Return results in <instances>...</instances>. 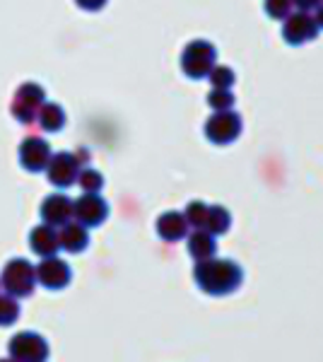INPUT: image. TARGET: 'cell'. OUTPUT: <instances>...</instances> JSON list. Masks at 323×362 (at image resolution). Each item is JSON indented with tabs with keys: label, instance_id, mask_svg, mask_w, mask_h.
I'll return each mask as SVG.
<instances>
[{
	"label": "cell",
	"instance_id": "obj_16",
	"mask_svg": "<svg viewBox=\"0 0 323 362\" xmlns=\"http://www.w3.org/2000/svg\"><path fill=\"white\" fill-rule=\"evenodd\" d=\"M20 319V305L13 295H0V326H13Z\"/></svg>",
	"mask_w": 323,
	"mask_h": 362
},
{
	"label": "cell",
	"instance_id": "obj_6",
	"mask_svg": "<svg viewBox=\"0 0 323 362\" xmlns=\"http://www.w3.org/2000/svg\"><path fill=\"white\" fill-rule=\"evenodd\" d=\"M283 39L290 46H302L309 44L319 37V25H316V17H311L309 13H292L287 20H283Z\"/></svg>",
	"mask_w": 323,
	"mask_h": 362
},
{
	"label": "cell",
	"instance_id": "obj_10",
	"mask_svg": "<svg viewBox=\"0 0 323 362\" xmlns=\"http://www.w3.org/2000/svg\"><path fill=\"white\" fill-rule=\"evenodd\" d=\"M41 215L49 225H66L73 215V201L68 196H51L46 198L44 208H41Z\"/></svg>",
	"mask_w": 323,
	"mask_h": 362
},
{
	"label": "cell",
	"instance_id": "obj_12",
	"mask_svg": "<svg viewBox=\"0 0 323 362\" xmlns=\"http://www.w3.org/2000/svg\"><path fill=\"white\" fill-rule=\"evenodd\" d=\"M58 244L70 254H78L90 244V235L82 225H63V230L58 232Z\"/></svg>",
	"mask_w": 323,
	"mask_h": 362
},
{
	"label": "cell",
	"instance_id": "obj_5",
	"mask_svg": "<svg viewBox=\"0 0 323 362\" xmlns=\"http://www.w3.org/2000/svg\"><path fill=\"white\" fill-rule=\"evenodd\" d=\"M242 116L237 112H215L205 124V136L215 145H229L242 136Z\"/></svg>",
	"mask_w": 323,
	"mask_h": 362
},
{
	"label": "cell",
	"instance_id": "obj_23",
	"mask_svg": "<svg viewBox=\"0 0 323 362\" xmlns=\"http://www.w3.org/2000/svg\"><path fill=\"white\" fill-rule=\"evenodd\" d=\"M80 3L85 5V8H90V10H97V8H102L107 0H80Z\"/></svg>",
	"mask_w": 323,
	"mask_h": 362
},
{
	"label": "cell",
	"instance_id": "obj_7",
	"mask_svg": "<svg viewBox=\"0 0 323 362\" xmlns=\"http://www.w3.org/2000/svg\"><path fill=\"white\" fill-rule=\"evenodd\" d=\"M73 215L78 218V223L82 227H97L107 220L109 206H107V201L99 198L97 194H85L73 203Z\"/></svg>",
	"mask_w": 323,
	"mask_h": 362
},
{
	"label": "cell",
	"instance_id": "obj_19",
	"mask_svg": "<svg viewBox=\"0 0 323 362\" xmlns=\"http://www.w3.org/2000/svg\"><path fill=\"white\" fill-rule=\"evenodd\" d=\"M208 208L210 206H205L203 201H191L189 203V208H186V223L193 225L196 230H203L205 227V218H208Z\"/></svg>",
	"mask_w": 323,
	"mask_h": 362
},
{
	"label": "cell",
	"instance_id": "obj_13",
	"mask_svg": "<svg viewBox=\"0 0 323 362\" xmlns=\"http://www.w3.org/2000/svg\"><path fill=\"white\" fill-rule=\"evenodd\" d=\"M217 251V244H215V237L205 230H196L193 235L189 237V254L193 256L196 261H208L213 259Z\"/></svg>",
	"mask_w": 323,
	"mask_h": 362
},
{
	"label": "cell",
	"instance_id": "obj_8",
	"mask_svg": "<svg viewBox=\"0 0 323 362\" xmlns=\"http://www.w3.org/2000/svg\"><path fill=\"white\" fill-rule=\"evenodd\" d=\"M70 278H73L70 266L66 261L56 259V256H49L37 266V280L49 290H63L70 283Z\"/></svg>",
	"mask_w": 323,
	"mask_h": 362
},
{
	"label": "cell",
	"instance_id": "obj_17",
	"mask_svg": "<svg viewBox=\"0 0 323 362\" xmlns=\"http://www.w3.org/2000/svg\"><path fill=\"white\" fill-rule=\"evenodd\" d=\"M208 80L213 83V87H220V90H232L234 83H237V75L229 66H215L208 73Z\"/></svg>",
	"mask_w": 323,
	"mask_h": 362
},
{
	"label": "cell",
	"instance_id": "obj_21",
	"mask_svg": "<svg viewBox=\"0 0 323 362\" xmlns=\"http://www.w3.org/2000/svg\"><path fill=\"white\" fill-rule=\"evenodd\" d=\"M80 184H82V189L87 191V194H97L99 189H102V177H99L97 172H92V169H87V172H82L80 174Z\"/></svg>",
	"mask_w": 323,
	"mask_h": 362
},
{
	"label": "cell",
	"instance_id": "obj_4",
	"mask_svg": "<svg viewBox=\"0 0 323 362\" xmlns=\"http://www.w3.org/2000/svg\"><path fill=\"white\" fill-rule=\"evenodd\" d=\"M10 358L15 362H46L49 358V343L44 336L34 331H20L8 343Z\"/></svg>",
	"mask_w": 323,
	"mask_h": 362
},
{
	"label": "cell",
	"instance_id": "obj_3",
	"mask_svg": "<svg viewBox=\"0 0 323 362\" xmlns=\"http://www.w3.org/2000/svg\"><path fill=\"white\" fill-rule=\"evenodd\" d=\"M217 51L215 46L205 39H196L186 46L184 56H181V68L184 73L189 75L193 80H201V78H208V73L217 66Z\"/></svg>",
	"mask_w": 323,
	"mask_h": 362
},
{
	"label": "cell",
	"instance_id": "obj_24",
	"mask_svg": "<svg viewBox=\"0 0 323 362\" xmlns=\"http://www.w3.org/2000/svg\"><path fill=\"white\" fill-rule=\"evenodd\" d=\"M316 25H319V29H323V0L319 8H316Z\"/></svg>",
	"mask_w": 323,
	"mask_h": 362
},
{
	"label": "cell",
	"instance_id": "obj_2",
	"mask_svg": "<svg viewBox=\"0 0 323 362\" xmlns=\"http://www.w3.org/2000/svg\"><path fill=\"white\" fill-rule=\"evenodd\" d=\"M0 285H3L5 295H13L15 300L29 297L37 285V268L25 259H13L0 276Z\"/></svg>",
	"mask_w": 323,
	"mask_h": 362
},
{
	"label": "cell",
	"instance_id": "obj_25",
	"mask_svg": "<svg viewBox=\"0 0 323 362\" xmlns=\"http://www.w3.org/2000/svg\"><path fill=\"white\" fill-rule=\"evenodd\" d=\"M0 362H15V360H13V358H10V360H0Z\"/></svg>",
	"mask_w": 323,
	"mask_h": 362
},
{
	"label": "cell",
	"instance_id": "obj_11",
	"mask_svg": "<svg viewBox=\"0 0 323 362\" xmlns=\"http://www.w3.org/2000/svg\"><path fill=\"white\" fill-rule=\"evenodd\" d=\"M29 244H32V249L37 251L39 256H44V259H49V256H56L58 251V232L54 227H37V230L32 232V237H29Z\"/></svg>",
	"mask_w": 323,
	"mask_h": 362
},
{
	"label": "cell",
	"instance_id": "obj_14",
	"mask_svg": "<svg viewBox=\"0 0 323 362\" xmlns=\"http://www.w3.org/2000/svg\"><path fill=\"white\" fill-rule=\"evenodd\" d=\"M78 162L73 160V157L68 155H61L58 160L54 162V167H51V181H54L56 186H70L78 181Z\"/></svg>",
	"mask_w": 323,
	"mask_h": 362
},
{
	"label": "cell",
	"instance_id": "obj_18",
	"mask_svg": "<svg viewBox=\"0 0 323 362\" xmlns=\"http://www.w3.org/2000/svg\"><path fill=\"white\" fill-rule=\"evenodd\" d=\"M234 95L232 90H220V87H213V92L208 95V104L213 107V112H232L234 107Z\"/></svg>",
	"mask_w": 323,
	"mask_h": 362
},
{
	"label": "cell",
	"instance_id": "obj_15",
	"mask_svg": "<svg viewBox=\"0 0 323 362\" xmlns=\"http://www.w3.org/2000/svg\"><path fill=\"white\" fill-rule=\"evenodd\" d=\"M229 227H232V215H229V210L222 206H210L203 230L210 232L213 237H217V235H227Z\"/></svg>",
	"mask_w": 323,
	"mask_h": 362
},
{
	"label": "cell",
	"instance_id": "obj_9",
	"mask_svg": "<svg viewBox=\"0 0 323 362\" xmlns=\"http://www.w3.org/2000/svg\"><path fill=\"white\" fill-rule=\"evenodd\" d=\"M157 232H160L162 239L167 242H179L189 235V223H186L184 213H176V210H169L164 213L160 220H157Z\"/></svg>",
	"mask_w": 323,
	"mask_h": 362
},
{
	"label": "cell",
	"instance_id": "obj_22",
	"mask_svg": "<svg viewBox=\"0 0 323 362\" xmlns=\"http://www.w3.org/2000/svg\"><path fill=\"white\" fill-rule=\"evenodd\" d=\"M292 5H297L302 13H309V10H316L321 5V0H292Z\"/></svg>",
	"mask_w": 323,
	"mask_h": 362
},
{
	"label": "cell",
	"instance_id": "obj_1",
	"mask_svg": "<svg viewBox=\"0 0 323 362\" xmlns=\"http://www.w3.org/2000/svg\"><path fill=\"white\" fill-rule=\"evenodd\" d=\"M196 283L201 285L203 293L208 295H229L242 285L244 271L239 264L229 259H208V261H198L196 273H193Z\"/></svg>",
	"mask_w": 323,
	"mask_h": 362
},
{
	"label": "cell",
	"instance_id": "obj_20",
	"mask_svg": "<svg viewBox=\"0 0 323 362\" xmlns=\"http://www.w3.org/2000/svg\"><path fill=\"white\" fill-rule=\"evenodd\" d=\"M292 0H266V13L273 20H287L292 15Z\"/></svg>",
	"mask_w": 323,
	"mask_h": 362
}]
</instances>
